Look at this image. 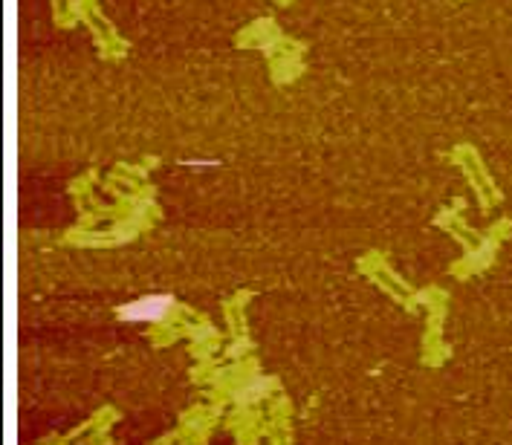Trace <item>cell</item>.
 I'll list each match as a JSON object with an SVG mask.
<instances>
[{"label": "cell", "instance_id": "obj_1", "mask_svg": "<svg viewBox=\"0 0 512 445\" xmlns=\"http://www.w3.org/2000/svg\"><path fill=\"white\" fill-rule=\"evenodd\" d=\"M174 307V298L165 295V292H154V295H142V298H134L128 301L125 307H119L116 315L128 324H157L162 321L168 310Z\"/></svg>", "mask_w": 512, "mask_h": 445}]
</instances>
